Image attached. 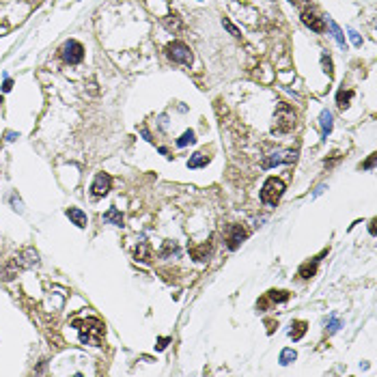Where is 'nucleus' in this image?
Wrapping results in <instances>:
<instances>
[{"label":"nucleus","instance_id":"obj_37","mask_svg":"<svg viewBox=\"0 0 377 377\" xmlns=\"http://www.w3.org/2000/svg\"><path fill=\"white\" fill-rule=\"evenodd\" d=\"M291 2H293V0H291Z\"/></svg>","mask_w":377,"mask_h":377},{"label":"nucleus","instance_id":"obj_18","mask_svg":"<svg viewBox=\"0 0 377 377\" xmlns=\"http://www.w3.org/2000/svg\"><path fill=\"white\" fill-rule=\"evenodd\" d=\"M306 330H308V323H306V321H293V323H291V330H289V336L293 341H300L302 336L306 334Z\"/></svg>","mask_w":377,"mask_h":377},{"label":"nucleus","instance_id":"obj_22","mask_svg":"<svg viewBox=\"0 0 377 377\" xmlns=\"http://www.w3.org/2000/svg\"><path fill=\"white\" fill-rule=\"evenodd\" d=\"M289 291H276V289H271V291H268V295H265V300H269V302H287L289 300Z\"/></svg>","mask_w":377,"mask_h":377},{"label":"nucleus","instance_id":"obj_19","mask_svg":"<svg viewBox=\"0 0 377 377\" xmlns=\"http://www.w3.org/2000/svg\"><path fill=\"white\" fill-rule=\"evenodd\" d=\"M354 99V90H339V95H336V106H339L341 110L349 108V102Z\"/></svg>","mask_w":377,"mask_h":377},{"label":"nucleus","instance_id":"obj_29","mask_svg":"<svg viewBox=\"0 0 377 377\" xmlns=\"http://www.w3.org/2000/svg\"><path fill=\"white\" fill-rule=\"evenodd\" d=\"M339 328H341V319H339V317H332L330 323H328V332H330V334H334Z\"/></svg>","mask_w":377,"mask_h":377},{"label":"nucleus","instance_id":"obj_9","mask_svg":"<svg viewBox=\"0 0 377 377\" xmlns=\"http://www.w3.org/2000/svg\"><path fill=\"white\" fill-rule=\"evenodd\" d=\"M302 22L313 30V33H323V28H325V22L321 18H317L313 11H302Z\"/></svg>","mask_w":377,"mask_h":377},{"label":"nucleus","instance_id":"obj_14","mask_svg":"<svg viewBox=\"0 0 377 377\" xmlns=\"http://www.w3.org/2000/svg\"><path fill=\"white\" fill-rule=\"evenodd\" d=\"M19 263H22V268H33V265H37L39 263V254H37V250H33V248H26L22 254H19Z\"/></svg>","mask_w":377,"mask_h":377},{"label":"nucleus","instance_id":"obj_6","mask_svg":"<svg viewBox=\"0 0 377 377\" xmlns=\"http://www.w3.org/2000/svg\"><path fill=\"white\" fill-rule=\"evenodd\" d=\"M246 237H248V231H246L241 224H229V229H226V233H224L226 248H229V250H237L239 246L246 241Z\"/></svg>","mask_w":377,"mask_h":377},{"label":"nucleus","instance_id":"obj_25","mask_svg":"<svg viewBox=\"0 0 377 377\" xmlns=\"http://www.w3.org/2000/svg\"><path fill=\"white\" fill-rule=\"evenodd\" d=\"M170 252H173V254H177V252H179V248H177V244H175V241L166 239V241H164V246H162V250H160V254H162V256H168Z\"/></svg>","mask_w":377,"mask_h":377},{"label":"nucleus","instance_id":"obj_32","mask_svg":"<svg viewBox=\"0 0 377 377\" xmlns=\"http://www.w3.org/2000/svg\"><path fill=\"white\" fill-rule=\"evenodd\" d=\"M13 89V82H11V80H4V84H2V90H4V93H9V90H11Z\"/></svg>","mask_w":377,"mask_h":377},{"label":"nucleus","instance_id":"obj_15","mask_svg":"<svg viewBox=\"0 0 377 377\" xmlns=\"http://www.w3.org/2000/svg\"><path fill=\"white\" fill-rule=\"evenodd\" d=\"M319 125H321V134H323V138H328V134L332 132V127H334V121H332V112H328V110H321V114H319Z\"/></svg>","mask_w":377,"mask_h":377},{"label":"nucleus","instance_id":"obj_5","mask_svg":"<svg viewBox=\"0 0 377 377\" xmlns=\"http://www.w3.org/2000/svg\"><path fill=\"white\" fill-rule=\"evenodd\" d=\"M60 58H63L65 63H69V65L80 63V60L84 58V48H82V43L75 41V39H69V41H65L63 48H60Z\"/></svg>","mask_w":377,"mask_h":377},{"label":"nucleus","instance_id":"obj_12","mask_svg":"<svg viewBox=\"0 0 377 377\" xmlns=\"http://www.w3.org/2000/svg\"><path fill=\"white\" fill-rule=\"evenodd\" d=\"M134 259L138 261V263H151V259H153V250H151V246L147 244V241L138 244V248H136V252H134Z\"/></svg>","mask_w":377,"mask_h":377},{"label":"nucleus","instance_id":"obj_33","mask_svg":"<svg viewBox=\"0 0 377 377\" xmlns=\"http://www.w3.org/2000/svg\"><path fill=\"white\" fill-rule=\"evenodd\" d=\"M265 323H268V332H269V334H271V332H274V321H265Z\"/></svg>","mask_w":377,"mask_h":377},{"label":"nucleus","instance_id":"obj_17","mask_svg":"<svg viewBox=\"0 0 377 377\" xmlns=\"http://www.w3.org/2000/svg\"><path fill=\"white\" fill-rule=\"evenodd\" d=\"M104 222H110V224H114V226H123V214H121L117 207H110L104 214Z\"/></svg>","mask_w":377,"mask_h":377},{"label":"nucleus","instance_id":"obj_7","mask_svg":"<svg viewBox=\"0 0 377 377\" xmlns=\"http://www.w3.org/2000/svg\"><path fill=\"white\" fill-rule=\"evenodd\" d=\"M295 158H298V151L295 149L278 151V153H271L269 158L263 162V166L265 168H274V166H278V164H291V162H295Z\"/></svg>","mask_w":377,"mask_h":377},{"label":"nucleus","instance_id":"obj_34","mask_svg":"<svg viewBox=\"0 0 377 377\" xmlns=\"http://www.w3.org/2000/svg\"><path fill=\"white\" fill-rule=\"evenodd\" d=\"M15 138H18V134H13V132L7 134V140H15Z\"/></svg>","mask_w":377,"mask_h":377},{"label":"nucleus","instance_id":"obj_3","mask_svg":"<svg viewBox=\"0 0 377 377\" xmlns=\"http://www.w3.org/2000/svg\"><path fill=\"white\" fill-rule=\"evenodd\" d=\"M283 194H285L283 179H278V177L265 179L263 188H261V200H263L265 205H269V207H276V205H278V200L283 198Z\"/></svg>","mask_w":377,"mask_h":377},{"label":"nucleus","instance_id":"obj_11","mask_svg":"<svg viewBox=\"0 0 377 377\" xmlns=\"http://www.w3.org/2000/svg\"><path fill=\"white\" fill-rule=\"evenodd\" d=\"M162 24H164V28L166 30H170V33H181L183 30V22H181V18L177 13H168L166 18H162Z\"/></svg>","mask_w":377,"mask_h":377},{"label":"nucleus","instance_id":"obj_24","mask_svg":"<svg viewBox=\"0 0 377 377\" xmlns=\"http://www.w3.org/2000/svg\"><path fill=\"white\" fill-rule=\"evenodd\" d=\"M196 143V136L192 129H188V132L181 134V138L177 140V147H188V144H194Z\"/></svg>","mask_w":377,"mask_h":377},{"label":"nucleus","instance_id":"obj_30","mask_svg":"<svg viewBox=\"0 0 377 377\" xmlns=\"http://www.w3.org/2000/svg\"><path fill=\"white\" fill-rule=\"evenodd\" d=\"M168 343H170V339H168V336H162V339L158 341V345H155V349H158V351H162V349H166V345H168Z\"/></svg>","mask_w":377,"mask_h":377},{"label":"nucleus","instance_id":"obj_27","mask_svg":"<svg viewBox=\"0 0 377 377\" xmlns=\"http://www.w3.org/2000/svg\"><path fill=\"white\" fill-rule=\"evenodd\" d=\"M321 63H323V72L328 73V78H332V75H334V72H332V60H330L328 54H323V56H321Z\"/></svg>","mask_w":377,"mask_h":377},{"label":"nucleus","instance_id":"obj_20","mask_svg":"<svg viewBox=\"0 0 377 377\" xmlns=\"http://www.w3.org/2000/svg\"><path fill=\"white\" fill-rule=\"evenodd\" d=\"M207 164H209V155L194 153L192 158H190V162H188V168H203V166H207Z\"/></svg>","mask_w":377,"mask_h":377},{"label":"nucleus","instance_id":"obj_13","mask_svg":"<svg viewBox=\"0 0 377 377\" xmlns=\"http://www.w3.org/2000/svg\"><path fill=\"white\" fill-rule=\"evenodd\" d=\"M323 254H325V252H321L319 256H315V259H313V263H304V265H302L300 271H298V274L302 276V278H304V280L313 278V276L317 274V265H319V261H321V256H323Z\"/></svg>","mask_w":377,"mask_h":377},{"label":"nucleus","instance_id":"obj_21","mask_svg":"<svg viewBox=\"0 0 377 377\" xmlns=\"http://www.w3.org/2000/svg\"><path fill=\"white\" fill-rule=\"evenodd\" d=\"M190 252H192V256H194L196 261H207V256H209V252H211V244L207 241V244H203L200 248H192Z\"/></svg>","mask_w":377,"mask_h":377},{"label":"nucleus","instance_id":"obj_26","mask_svg":"<svg viewBox=\"0 0 377 377\" xmlns=\"http://www.w3.org/2000/svg\"><path fill=\"white\" fill-rule=\"evenodd\" d=\"M222 26H224L226 30H229V33H231V35H233V37H237V39L241 37V30H239L237 26H235V24H233V22H231V19H229V18H222Z\"/></svg>","mask_w":377,"mask_h":377},{"label":"nucleus","instance_id":"obj_35","mask_svg":"<svg viewBox=\"0 0 377 377\" xmlns=\"http://www.w3.org/2000/svg\"><path fill=\"white\" fill-rule=\"evenodd\" d=\"M28 2H39V0H28Z\"/></svg>","mask_w":377,"mask_h":377},{"label":"nucleus","instance_id":"obj_1","mask_svg":"<svg viewBox=\"0 0 377 377\" xmlns=\"http://www.w3.org/2000/svg\"><path fill=\"white\" fill-rule=\"evenodd\" d=\"M73 328L80 332V341L84 345H95L99 347L102 345V339H104V323L99 319H80V321H73Z\"/></svg>","mask_w":377,"mask_h":377},{"label":"nucleus","instance_id":"obj_28","mask_svg":"<svg viewBox=\"0 0 377 377\" xmlns=\"http://www.w3.org/2000/svg\"><path fill=\"white\" fill-rule=\"evenodd\" d=\"M347 35H349V39H351V43H354V45H356V48H362V37H360V35H358V33H356V30H354V28H349V30H347Z\"/></svg>","mask_w":377,"mask_h":377},{"label":"nucleus","instance_id":"obj_36","mask_svg":"<svg viewBox=\"0 0 377 377\" xmlns=\"http://www.w3.org/2000/svg\"><path fill=\"white\" fill-rule=\"evenodd\" d=\"M0 104H2V97H0Z\"/></svg>","mask_w":377,"mask_h":377},{"label":"nucleus","instance_id":"obj_8","mask_svg":"<svg viewBox=\"0 0 377 377\" xmlns=\"http://www.w3.org/2000/svg\"><path fill=\"white\" fill-rule=\"evenodd\" d=\"M110 185H112V179H110L108 173H97L93 179V185H90V194L95 196V198H99V196H106L110 192Z\"/></svg>","mask_w":377,"mask_h":377},{"label":"nucleus","instance_id":"obj_2","mask_svg":"<svg viewBox=\"0 0 377 377\" xmlns=\"http://www.w3.org/2000/svg\"><path fill=\"white\" fill-rule=\"evenodd\" d=\"M295 125H298V114H295V110L291 108L289 104H278V108H276L274 112V132L278 134H289L295 129Z\"/></svg>","mask_w":377,"mask_h":377},{"label":"nucleus","instance_id":"obj_31","mask_svg":"<svg viewBox=\"0 0 377 377\" xmlns=\"http://www.w3.org/2000/svg\"><path fill=\"white\" fill-rule=\"evenodd\" d=\"M373 166H375V155H369V160H366V162L362 164V168H364V170H371Z\"/></svg>","mask_w":377,"mask_h":377},{"label":"nucleus","instance_id":"obj_16","mask_svg":"<svg viewBox=\"0 0 377 377\" xmlns=\"http://www.w3.org/2000/svg\"><path fill=\"white\" fill-rule=\"evenodd\" d=\"M328 28H330V33H332V37H334V41L336 43H339L341 45V48H345V35H343V30H341V26H339V24H336L334 22V19H332L330 18V15H328Z\"/></svg>","mask_w":377,"mask_h":377},{"label":"nucleus","instance_id":"obj_10","mask_svg":"<svg viewBox=\"0 0 377 377\" xmlns=\"http://www.w3.org/2000/svg\"><path fill=\"white\" fill-rule=\"evenodd\" d=\"M67 218L72 220V222L78 226V229H87V224H89L87 214H84L82 209H78V207H69L67 209Z\"/></svg>","mask_w":377,"mask_h":377},{"label":"nucleus","instance_id":"obj_23","mask_svg":"<svg viewBox=\"0 0 377 377\" xmlns=\"http://www.w3.org/2000/svg\"><path fill=\"white\" fill-rule=\"evenodd\" d=\"M298 358V354H295V349H291V347H287V349L280 351V364L283 366H289L291 362H295Z\"/></svg>","mask_w":377,"mask_h":377},{"label":"nucleus","instance_id":"obj_4","mask_svg":"<svg viewBox=\"0 0 377 377\" xmlns=\"http://www.w3.org/2000/svg\"><path fill=\"white\" fill-rule=\"evenodd\" d=\"M166 56H168L173 63H179V65H192V50H190L188 43L183 41H170L166 45Z\"/></svg>","mask_w":377,"mask_h":377}]
</instances>
